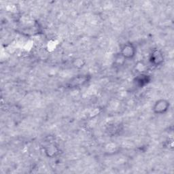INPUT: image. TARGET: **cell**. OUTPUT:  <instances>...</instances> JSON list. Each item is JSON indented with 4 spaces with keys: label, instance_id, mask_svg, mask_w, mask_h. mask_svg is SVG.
<instances>
[{
    "label": "cell",
    "instance_id": "obj_1",
    "mask_svg": "<svg viewBox=\"0 0 174 174\" xmlns=\"http://www.w3.org/2000/svg\"><path fill=\"white\" fill-rule=\"evenodd\" d=\"M134 52V49L131 46H125L122 49V55L125 57H132Z\"/></svg>",
    "mask_w": 174,
    "mask_h": 174
}]
</instances>
